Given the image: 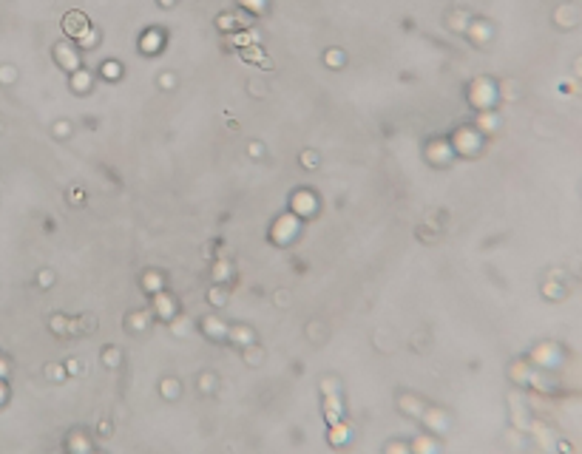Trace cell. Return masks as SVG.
I'll use <instances>...</instances> for the list:
<instances>
[{
    "instance_id": "1",
    "label": "cell",
    "mask_w": 582,
    "mask_h": 454,
    "mask_svg": "<svg viewBox=\"0 0 582 454\" xmlns=\"http://www.w3.org/2000/svg\"><path fill=\"white\" fill-rule=\"evenodd\" d=\"M154 312L159 315V318H165V321H174L176 318V301L168 296V292H154Z\"/></svg>"
},
{
    "instance_id": "2",
    "label": "cell",
    "mask_w": 582,
    "mask_h": 454,
    "mask_svg": "<svg viewBox=\"0 0 582 454\" xmlns=\"http://www.w3.org/2000/svg\"><path fill=\"white\" fill-rule=\"evenodd\" d=\"M534 360H537L540 366L554 369V366H560V364H562V355H560V350H556L554 344H542V346H537V350H534Z\"/></svg>"
},
{
    "instance_id": "3",
    "label": "cell",
    "mask_w": 582,
    "mask_h": 454,
    "mask_svg": "<svg viewBox=\"0 0 582 454\" xmlns=\"http://www.w3.org/2000/svg\"><path fill=\"white\" fill-rule=\"evenodd\" d=\"M62 28H66L71 37H86L88 34V18L80 14V12H71V14H66V20H62Z\"/></svg>"
},
{
    "instance_id": "4",
    "label": "cell",
    "mask_w": 582,
    "mask_h": 454,
    "mask_svg": "<svg viewBox=\"0 0 582 454\" xmlns=\"http://www.w3.org/2000/svg\"><path fill=\"white\" fill-rule=\"evenodd\" d=\"M298 233V222L292 216H284V218H278V224L273 227V238L278 242V244H287L292 236Z\"/></svg>"
},
{
    "instance_id": "5",
    "label": "cell",
    "mask_w": 582,
    "mask_h": 454,
    "mask_svg": "<svg viewBox=\"0 0 582 454\" xmlns=\"http://www.w3.org/2000/svg\"><path fill=\"white\" fill-rule=\"evenodd\" d=\"M420 418H424L426 426L434 428V432H446V428H449V418H446L440 409H429V412H424Z\"/></svg>"
},
{
    "instance_id": "6",
    "label": "cell",
    "mask_w": 582,
    "mask_h": 454,
    "mask_svg": "<svg viewBox=\"0 0 582 454\" xmlns=\"http://www.w3.org/2000/svg\"><path fill=\"white\" fill-rule=\"evenodd\" d=\"M202 326H204V332H208L213 340H224V338H228V332H230L228 326L219 321V318H204Z\"/></svg>"
},
{
    "instance_id": "7",
    "label": "cell",
    "mask_w": 582,
    "mask_h": 454,
    "mask_svg": "<svg viewBox=\"0 0 582 454\" xmlns=\"http://www.w3.org/2000/svg\"><path fill=\"white\" fill-rule=\"evenodd\" d=\"M341 414H344V403H341V398H338V394H330V398H326V420H330V423H338Z\"/></svg>"
},
{
    "instance_id": "8",
    "label": "cell",
    "mask_w": 582,
    "mask_h": 454,
    "mask_svg": "<svg viewBox=\"0 0 582 454\" xmlns=\"http://www.w3.org/2000/svg\"><path fill=\"white\" fill-rule=\"evenodd\" d=\"M474 94H472V100H474V105H488L494 100V91H492V86L488 82H474Z\"/></svg>"
},
{
    "instance_id": "9",
    "label": "cell",
    "mask_w": 582,
    "mask_h": 454,
    "mask_svg": "<svg viewBox=\"0 0 582 454\" xmlns=\"http://www.w3.org/2000/svg\"><path fill=\"white\" fill-rule=\"evenodd\" d=\"M350 440V428L344 426V423H332V432H330V443L332 446H341V443H346Z\"/></svg>"
},
{
    "instance_id": "10",
    "label": "cell",
    "mask_w": 582,
    "mask_h": 454,
    "mask_svg": "<svg viewBox=\"0 0 582 454\" xmlns=\"http://www.w3.org/2000/svg\"><path fill=\"white\" fill-rule=\"evenodd\" d=\"M228 338H233L236 344L247 346V344H253V330H247V326H236V330L228 332Z\"/></svg>"
},
{
    "instance_id": "11",
    "label": "cell",
    "mask_w": 582,
    "mask_h": 454,
    "mask_svg": "<svg viewBox=\"0 0 582 454\" xmlns=\"http://www.w3.org/2000/svg\"><path fill=\"white\" fill-rule=\"evenodd\" d=\"M458 136H460L458 142H460V148H463V150H472V145H474V142L480 145V136H477L474 131H460Z\"/></svg>"
},
{
    "instance_id": "12",
    "label": "cell",
    "mask_w": 582,
    "mask_h": 454,
    "mask_svg": "<svg viewBox=\"0 0 582 454\" xmlns=\"http://www.w3.org/2000/svg\"><path fill=\"white\" fill-rule=\"evenodd\" d=\"M400 406H404L406 414H414V418H420V414H424V406L414 400V398H404V400H400Z\"/></svg>"
},
{
    "instance_id": "13",
    "label": "cell",
    "mask_w": 582,
    "mask_h": 454,
    "mask_svg": "<svg viewBox=\"0 0 582 454\" xmlns=\"http://www.w3.org/2000/svg\"><path fill=\"white\" fill-rule=\"evenodd\" d=\"M429 156H432L438 165H443V162H449L452 154H449V148H446V145H434V148H429Z\"/></svg>"
},
{
    "instance_id": "14",
    "label": "cell",
    "mask_w": 582,
    "mask_h": 454,
    "mask_svg": "<svg viewBox=\"0 0 582 454\" xmlns=\"http://www.w3.org/2000/svg\"><path fill=\"white\" fill-rule=\"evenodd\" d=\"M230 276H233V267H230L228 262H219L216 267H213V278L216 281H228Z\"/></svg>"
},
{
    "instance_id": "15",
    "label": "cell",
    "mask_w": 582,
    "mask_h": 454,
    "mask_svg": "<svg viewBox=\"0 0 582 454\" xmlns=\"http://www.w3.org/2000/svg\"><path fill=\"white\" fill-rule=\"evenodd\" d=\"M142 284H145V290H148V292H159V290H162V276H159V272H148Z\"/></svg>"
},
{
    "instance_id": "16",
    "label": "cell",
    "mask_w": 582,
    "mask_h": 454,
    "mask_svg": "<svg viewBox=\"0 0 582 454\" xmlns=\"http://www.w3.org/2000/svg\"><path fill=\"white\" fill-rule=\"evenodd\" d=\"M128 326H131V330H145V326H148V312H134L131 321H128Z\"/></svg>"
},
{
    "instance_id": "17",
    "label": "cell",
    "mask_w": 582,
    "mask_h": 454,
    "mask_svg": "<svg viewBox=\"0 0 582 454\" xmlns=\"http://www.w3.org/2000/svg\"><path fill=\"white\" fill-rule=\"evenodd\" d=\"M296 204H298V210L301 213H312V196H307V193H301V196H296Z\"/></svg>"
},
{
    "instance_id": "18",
    "label": "cell",
    "mask_w": 582,
    "mask_h": 454,
    "mask_svg": "<svg viewBox=\"0 0 582 454\" xmlns=\"http://www.w3.org/2000/svg\"><path fill=\"white\" fill-rule=\"evenodd\" d=\"M414 448H418V452H438V443L429 440V437H420V440L414 443Z\"/></svg>"
},
{
    "instance_id": "19",
    "label": "cell",
    "mask_w": 582,
    "mask_h": 454,
    "mask_svg": "<svg viewBox=\"0 0 582 454\" xmlns=\"http://www.w3.org/2000/svg\"><path fill=\"white\" fill-rule=\"evenodd\" d=\"M162 394H165V398H176V394H179V384H176V380H165V384H162Z\"/></svg>"
},
{
    "instance_id": "20",
    "label": "cell",
    "mask_w": 582,
    "mask_h": 454,
    "mask_svg": "<svg viewBox=\"0 0 582 454\" xmlns=\"http://www.w3.org/2000/svg\"><path fill=\"white\" fill-rule=\"evenodd\" d=\"M210 301H213L216 306H222L224 301H228V296H224V292H222L219 287H213V290H210Z\"/></svg>"
},
{
    "instance_id": "21",
    "label": "cell",
    "mask_w": 582,
    "mask_h": 454,
    "mask_svg": "<svg viewBox=\"0 0 582 454\" xmlns=\"http://www.w3.org/2000/svg\"><path fill=\"white\" fill-rule=\"evenodd\" d=\"M120 364V352L116 350H108L106 352V366H116Z\"/></svg>"
},
{
    "instance_id": "22",
    "label": "cell",
    "mask_w": 582,
    "mask_h": 454,
    "mask_svg": "<svg viewBox=\"0 0 582 454\" xmlns=\"http://www.w3.org/2000/svg\"><path fill=\"white\" fill-rule=\"evenodd\" d=\"M71 448H77V452H88L91 446L86 443V440H82V437H74V440H71Z\"/></svg>"
},
{
    "instance_id": "23",
    "label": "cell",
    "mask_w": 582,
    "mask_h": 454,
    "mask_svg": "<svg viewBox=\"0 0 582 454\" xmlns=\"http://www.w3.org/2000/svg\"><path fill=\"white\" fill-rule=\"evenodd\" d=\"M174 335H188V321H185V318L174 324Z\"/></svg>"
},
{
    "instance_id": "24",
    "label": "cell",
    "mask_w": 582,
    "mask_h": 454,
    "mask_svg": "<svg viewBox=\"0 0 582 454\" xmlns=\"http://www.w3.org/2000/svg\"><path fill=\"white\" fill-rule=\"evenodd\" d=\"M106 77H120V66L116 62H106Z\"/></svg>"
},
{
    "instance_id": "25",
    "label": "cell",
    "mask_w": 582,
    "mask_h": 454,
    "mask_svg": "<svg viewBox=\"0 0 582 454\" xmlns=\"http://www.w3.org/2000/svg\"><path fill=\"white\" fill-rule=\"evenodd\" d=\"M52 326H54V330H57V332H62V330H66V324H62V318H60V315L54 318V324H52Z\"/></svg>"
},
{
    "instance_id": "26",
    "label": "cell",
    "mask_w": 582,
    "mask_h": 454,
    "mask_svg": "<svg viewBox=\"0 0 582 454\" xmlns=\"http://www.w3.org/2000/svg\"><path fill=\"white\" fill-rule=\"evenodd\" d=\"M324 392H326V394H336V384H332V380H326V384H324Z\"/></svg>"
},
{
    "instance_id": "27",
    "label": "cell",
    "mask_w": 582,
    "mask_h": 454,
    "mask_svg": "<svg viewBox=\"0 0 582 454\" xmlns=\"http://www.w3.org/2000/svg\"><path fill=\"white\" fill-rule=\"evenodd\" d=\"M386 452H409V448H406V446H400V443H395V446H389Z\"/></svg>"
},
{
    "instance_id": "28",
    "label": "cell",
    "mask_w": 582,
    "mask_h": 454,
    "mask_svg": "<svg viewBox=\"0 0 582 454\" xmlns=\"http://www.w3.org/2000/svg\"><path fill=\"white\" fill-rule=\"evenodd\" d=\"M40 284H43V287H46V284H52V276H48V272H43V276H40Z\"/></svg>"
},
{
    "instance_id": "29",
    "label": "cell",
    "mask_w": 582,
    "mask_h": 454,
    "mask_svg": "<svg viewBox=\"0 0 582 454\" xmlns=\"http://www.w3.org/2000/svg\"><path fill=\"white\" fill-rule=\"evenodd\" d=\"M3 400H6V386L0 384V403H3Z\"/></svg>"
},
{
    "instance_id": "30",
    "label": "cell",
    "mask_w": 582,
    "mask_h": 454,
    "mask_svg": "<svg viewBox=\"0 0 582 454\" xmlns=\"http://www.w3.org/2000/svg\"><path fill=\"white\" fill-rule=\"evenodd\" d=\"M0 375H6V366H3V360H0Z\"/></svg>"
},
{
    "instance_id": "31",
    "label": "cell",
    "mask_w": 582,
    "mask_h": 454,
    "mask_svg": "<svg viewBox=\"0 0 582 454\" xmlns=\"http://www.w3.org/2000/svg\"><path fill=\"white\" fill-rule=\"evenodd\" d=\"M162 3H165V6H170V3H174V0H162Z\"/></svg>"
}]
</instances>
